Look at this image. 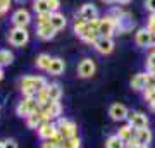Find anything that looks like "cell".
I'll list each match as a JSON object with an SVG mask.
<instances>
[{
  "label": "cell",
  "mask_w": 155,
  "mask_h": 148,
  "mask_svg": "<svg viewBox=\"0 0 155 148\" xmlns=\"http://www.w3.org/2000/svg\"><path fill=\"white\" fill-rule=\"evenodd\" d=\"M47 79L43 76H24L21 77L19 81V86H21L22 97L24 98H36V95L47 88Z\"/></svg>",
  "instance_id": "cell-1"
},
{
  "label": "cell",
  "mask_w": 155,
  "mask_h": 148,
  "mask_svg": "<svg viewBox=\"0 0 155 148\" xmlns=\"http://www.w3.org/2000/svg\"><path fill=\"white\" fill-rule=\"evenodd\" d=\"M7 40H9V43L12 47H17V48H21L24 45L29 41V31L26 28H19V26H14L9 31L7 35Z\"/></svg>",
  "instance_id": "cell-2"
},
{
  "label": "cell",
  "mask_w": 155,
  "mask_h": 148,
  "mask_svg": "<svg viewBox=\"0 0 155 148\" xmlns=\"http://www.w3.org/2000/svg\"><path fill=\"white\" fill-rule=\"evenodd\" d=\"M36 110H40L38 100L36 98H22L16 107V114L19 115V117H24V119H26L28 115H31L33 112H36Z\"/></svg>",
  "instance_id": "cell-3"
},
{
  "label": "cell",
  "mask_w": 155,
  "mask_h": 148,
  "mask_svg": "<svg viewBox=\"0 0 155 148\" xmlns=\"http://www.w3.org/2000/svg\"><path fill=\"white\" fill-rule=\"evenodd\" d=\"M55 126H57V131L62 134L64 140H67V138L76 136L78 134V126L71 121V119H67V117H59L57 122H55Z\"/></svg>",
  "instance_id": "cell-4"
},
{
  "label": "cell",
  "mask_w": 155,
  "mask_h": 148,
  "mask_svg": "<svg viewBox=\"0 0 155 148\" xmlns=\"http://www.w3.org/2000/svg\"><path fill=\"white\" fill-rule=\"evenodd\" d=\"M11 22H12V26L28 28V26H29V22H31V14H29L28 9H24V7H19V9H16V11L12 12Z\"/></svg>",
  "instance_id": "cell-5"
},
{
  "label": "cell",
  "mask_w": 155,
  "mask_h": 148,
  "mask_svg": "<svg viewBox=\"0 0 155 148\" xmlns=\"http://www.w3.org/2000/svg\"><path fill=\"white\" fill-rule=\"evenodd\" d=\"M41 110V114H43L45 121H52V119H59V117H62V105L61 102H48V104L45 105Z\"/></svg>",
  "instance_id": "cell-6"
},
{
  "label": "cell",
  "mask_w": 155,
  "mask_h": 148,
  "mask_svg": "<svg viewBox=\"0 0 155 148\" xmlns=\"http://www.w3.org/2000/svg\"><path fill=\"white\" fill-rule=\"evenodd\" d=\"M97 71V64H95L93 59H83V61L79 62V66H78V76L86 79V77H91Z\"/></svg>",
  "instance_id": "cell-7"
},
{
  "label": "cell",
  "mask_w": 155,
  "mask_h": 148,
  "mask_svg": "<svg viewBox=\"0 0 155 148\" xmlns=\"http://www.w3.org/2000/svg\"><path fill=\"white\" fill-rule=\"evenodd\" d=\"M127 121H129V126L133 127L134 131L136 129H145L148 127V117L143 114V112H131L127 115Z\"/></svg>",
  "instance_id": "cell-8"
},
{
  "label": "cell",
  "mask_w": 155,
  "mask_h": 148,
  "mask_svg": "<svg viewBox=\"0 0 155 148\" xmlns=\"http://www.w3.org/2000/svg\"><path fill=\"white\" fill-rule=\"evenodd\" d=\"M38 131V136H40V140H43V141H48V140H52V138L55 136L57 133V126H55V122H52V121H47V122H43L41 126L36 129Z\"/></svg>",
  "instance_id": "cell-9"
},
{
  "label": "cell",
  "mask_w": 155,
  "mask_h": 148,
  "mask_svg": "<svg viewBox=\"0 0 155 148\" xmlns=\"http://www.w3.org/2000/svg\"><path fill=\"white\" fill-rule=\"evenodd\" d=\"M93 47H95V50H97L100 55H109L112 50H114V40L98 36V38L93 41Z\"/></svg>",
  "instance_id": "cell-10"
},
{
  "label": "cell",
  "mask_w": 155,
  "mask_h": 148,
  "mask_svg": "<svg viewBox=\"0 0 155 148\" xmlns=\"http://www.w3.org/2000/svg\"><path fill=\"white\" fill-rule=\"evenodd\" d=\"M150 79H152V74H148V72H140V74H136L131 79V88L136 90V91H143L145 88L148 86Z\"/></svg>",
  "instance_id": "cell-11"
},
{
  "label": "cell",
  "mask_w": 155,
  "mask_h": 148,
  "mask_svg": "<svg viewBox=\"0 0 155 148\" xmlns=\"http://www.w3.org/2000/svg\"><path fill=\"white\" fill-rule=\"evenodd\" d=\"M78 17L83 19V21H93V19H98V11L93 4H84L78 11Z\"/></svg>",
  "instance_id": "cell-12"
},
{
  "label": "cell",
  "mask_w": 155,
  "mask_h": 148,
  "mask_svg": "<svg viewBox=\"0 0 155 148\" xmlns=\"http://www.w3.org/2000/svg\"><path fill=\"white\" fill-rule=\"evenodd\" d=\"M134 41H136V45L141 47V48L152 47V33H150L147 28H141V29H138L136 35H134Z\"/></svg>",
  "instance_id": "cell-13"
},
{
  "label": "cell",
  "mask_w": 155,
  "mask_h": 148,
  "mask_svg": "<svg viewBox=\"0 0 155 148\" xmlns=\"http://www.w3.org/2000/svg\"><path fill=\"white\" fill-rule=\"evenodd\" d=\"M109 115H110L114 121H124V119H127L129 112H127L126 105L114 104V105H110V109H109Z\"/></svg>",
  "instance_id": "cell-14"
},
{
  "label": "cell",
  "mask_w": 155,
  "mask_h": 148,
  "mask_svg": "<svg viewBox=\"0 0 155 148\" xmlns=\"http://www.w3.org/2000/svg\"><path fill=\"white\" fill-rule=\"evenodd\" d=\"M64 71H66V62L62 61L61 57H52L47 72H48L50 76H61Z\"/></svg>",
  "instance_id": "cell-15"
},
{
  "label": "cell",
  "mask_w": 155,
  "mask_h": 148,
  "mask_svg": "<svg viewBox=\"0 0 155 148\" xmlns=\"http://www.w3.org/2000/svg\"><path fill=\"white\" fill-rule=\"evenodd\" d=\"M57 35V31L52 28V24H40V26H36V36H38L40 40H43V41H48V40H52L54 36Z\"/></svg>",
  "instance_id": "cell-16"
},
{
  "label": "cell",
  "mask_w": 155,
  "mask_h": 148,
  "mask_svg": "<svg viewBox=\"0 0 155 148\" xmlns=\"http://www.w3.org/2000/svg\"><path fill=\"white\" fill-rule=\"evenodd\" d=\"M43 122H47V121H45L41 110H36V112H33L31 115L26 117V124H28V127H31V129H38Z\"/></svg>",
  "instance_id": "cell-17"
},
{
  "label": "cell",
  "mask_w": 155,
  "mask_h": 148,
  "mask_svg": "<svg viewBox=\"0 0 155 148\" xmlns=\"http://www.w3.org/2000/svg\"><path fill=\"white\" fill-rule=\"evenodd\" d=\"M50 24H52V28L55 29V31H61V29H64V28L67 26V19L64 14H61V12H54L52 14V19H50Z\"/></svg>",
  "instance_id": "cell-18"
},
{
  "label": "cell",
  "mask_w": 155,
  "mask_h": 148,
  "mask_svg": "<svg viewBox=\"0 0 155 148\" xmlns=\"http://www.w3.org/2000/svg\"><path fill=\"white\" fill-rule=\"evenodd\" d=\"M47 93H48V98L50 102H59L62 97V88L59 83H50L47 84Z\"/></svg>",
  "instance_id": "cell-19"
},
{
  "label": "cell",
  "mask_w": 155,
  "mask_h": 148,
  "mask_svg": "<svg viewBox=\"0 0 155 148\" xmlns=\"http://www.w3.org/2000/svg\"><path fill=\"white\" fill-rule=\"evenodd\" d=\"M134 140L140 143V145H148L152 141V131H150L148 127H145V129H136L134 131Z\"/></svg>",
  "instance_id": "cell-20"
},
{
  "label": "cell",
  "mask_w": 155,
  "mask_h": 148,
  "mask_svg": "<svg viewBox=\"0 0 155 148\" xmlns=\"http://www.w3.org/2000/svg\"><path fill=\"white\" fill-rule=\"evenodd\" d=\"M50 61H52V57L48 54H40L36 57V61H35V66L38 67L40 71H47L50 66Z\"/></svg>",
  "instance_id": "cell-21"
},
{
  "label": "cell",
  "mask_w": 155,
  "mask_h": 148,
  "mask_svg": "<svg viewBox=\"0 0 155 148\" xmlns=\"http://www.w3.org/2000/svg\"><path fill=\"white\" fill-rule=\"evenodd\" d=\"M12 62H14V54H12L11 50H7V48L0 50V67L11 66Z\"/></svg>",
  "instance_id": "cell-22"
},
{
  "label": "cell",
  "mask_w": 155,
  "mask_h": 148,
  "mask_svg": "<svg viewBox=\"0 0 155 148\" xmlns=\"http://www.w3.org/2000/svg\"><path fill=\"white\" fill-rule=\"evenodd\" d=\"M124 146H126V143L122 141L117 134L109 136L107 138V141H105V148H124Z\"/></svg>",
  "instance_id": "cell-23"
},
{
  "label": "cell",
  "mask_w": 155,
  "mask_h": 148,
  "mask_svg": "<svg viewBox=\"0 0 155 148\" xmlns=\"http://www.w3.org/2000/svg\"><path fill=\"white\" fill-rule=\"evenodd\" d=\"M117 136L121 138L124 143H127L131 138L134 136V134H133V127L129 126V124H127V126H124V127H121V129H119V133H117Z\"/></svg>",
  "instance_id": "cell-24"
},
{
  "label": "cell",
  "mask_w": 155,
  "mask_h": 148,
  "mask_svg": "<svg viewBox=\"0 0 155 148\" xmlns=\"http://www.w3.org/2000/svg\"><path fill=\"white\" fill-rule=\"evenodd\" d=\"M64 146L67 148H81V138L78 136H71V138H67V140H64V143H62Z\"/></svg>",
  "instance_id": "cell-25"
},
{
  "label": "cell",
  "mask_w": 155,
  "mask_h": 148,
  "mask_svg": "<svg viewBox=\"0 0 155 148\" xmlns=\"http://www.w3.org/2000/svg\"><path fill=\"white\" fill-rule=\"evenodd\" d=\"M33 9H35L36 14H41V12L48 11V4H47V0H35L33 2Z\"/></svg>",
  "instance_id": "cell-26"
},
{
  "label": "cell",
  "mask_w": 155,
  "mask_h": 148,
  "mask_svg": "<svg viewBox=\"0 0 155 148\" xmlns=\"http://www.w3.org/2000/svg\"><path fill=\"white\" fill-rule=\"evenodd\" d=\"M50 19H52V12L50 11L41 12V14H36V26H40V24H48Z\"/></svg>",
  "instance_id": "cell-27"
},
{
  "label": "cell",
  "mask_w": 155,
  "mask_h": 148,
  "mask_svg": "<svg viewBox=\"0 0 155 148\" xmlns=\"http://www.w3.org/2000/svg\"><path fill=\"white\" fill-rule=\"evenodd\" d=\"M147 72L152 74V76H155V50L148 55V59H147Z\"/></svg>",
  "instance_id": "cell-28"
},
{
  "label": "cell",
  "mask_w": 155,
  "mask_h": 148,
  "mask_svg": "<svg viewBox=\"0 0 155 148\" xmlns=\"http://www.w3.org/2000/svg\"><path fill=\"white\" fill-rule=\"evenodd\" d=\"M11 4H12V0H0V17L9 12V9H11Z\"/></svg>",
  "instance_id": "cell-29"
},
{
  "label": "cell",
  "mask_w": 155,
  "mask_h": 148,
  "mask_svg": "<svg viewBox=\"0 0 155 148\" xmlns=\"http://www.w3.org/2000/svg\"><path fill=\"white\" fill-rule=\"evenodd\" d=\"M48 4V11L54 14V12H59V7H61V0H47Z\"/></svg>",
  "instance_id": "cell-30"
},
{
  "label": "cell",
  "mask_w": 155,
  "mask_h": 148,
  "mask_svg": "<svg viewBox=\"0 0 155 148\" xmlns=\"http://www.w3.org/2000/svg\"><path fill=\"white\" fill-rule=\"evenodd\" d=\"M147 29H148V31H150L152 35L155 33V14H152V16H150L148 24H147Z\"/></svg>",
  "instance_id": "cell-31"
},
{
  "label": "cell",
  "mask_w": 155,
  "mask_h": 148,
  "mask_svg": "<svg viewBox=\"0 0 155 148\" xmlns=\"http://www.w3.org/2000/svg\"><path fill=\"white\" fill-rule=\"evenodd\" d=\"M4 146H5V148H17V143H16V140L9 138V140H5V141H4Z\"/></svg>",
  "instance_id": "cell-32"
},
{
  "label": "cell",
  "mask_w": 155,
  "mask_h": 148,
  "mask_svg": "<svg viewBox=\"0 0 155 148\" xmlns=\"http://www.w3.org/2000/svg\"><path fill=\"white\" fill-rule=\"evenodd\" d=\"M145 5H147V9H148L152 14H155V0H147Z\"/></svg>",
  "instance_id": "cell-33"
},
{
  "label": "cell",
  "mask_w": 155,
  "mask_h": 148,
  "mask_svg": "<svg viewBox=\"0 0 155 148\" xmlns=\"http://www.w3.org/2000/svg\"><path fill=\"white\" fill-rule=\"evenodd\" d=\"M41 148H59L55 145V143H52V141H43L41 143Z\"/></svg>",
  "instance_id": "cell-34"
},
{
  "label": "cell",
  "mask_w": 155,
  "mask_h": 148,
  "mask_svg": "<svg viewBox=\"0 0 155 148\" xmlns=\"http://www.w3.org/2000/svg\"><path fill=\"white\" fill-rule=\"evenodd\" d=\"M14 2H16L17 5H22V4H26V2H28V0H14Z\"/></svg>",
  "instance_id": "cell-35"
},
{
  "label": "cell",
  "mask_w": 155,
  "mask_h": 148,
  "mask_svg": "<svg viewBox=\"0 0 155 148\" xmlns=\"http://www.w3.org/2000/svg\"><path fill=\"white\" fill-rule=\"evenodd\" d=\"M116 2H119V4H122V5H124V4H129L131 0H116Z\"/></svg>",
  "instance_id": "cell-36"
},
{
  "label": "cell",
  "mask_w": 155,
  "mask_h": 148,
  "mask_svg": "<svg viewBox=\"0 0 155 148\" xmlns=\"http://www.w3.org/2000/svg\"><path fill=\"white\" fill-rule=\"evenodd\" d=\"M150 109L155 112V100H152V102H150Z\"/></svg>",
  "instance_id": "cell-37"
},
{
  "label": "cell",
  "mask_w": 155,
  "mask_h": 148,
  "mask_svg": "<svg viewBox=\"0 0 155 148\" xmlns=\"http://www.w3.org/2000/svg\"><path fill=\"white\" fill-rule=\"evenodd\" d=\"M2 79H4V69L0 67V81H2Z\"/></svg>",
  "instance_id": "cell-38"
},
{
  "label": "cell",
  "mask_w": 155,
  "mask_h": 148,
  "mask_svg": "<svg viewBox=\"0 0 155 148\" xmlns=\"http://www.w3.org/2000/svg\"><path fill=\"white\" fill-rule=\"evenodd\" d=\"M102 2H105V4H114L116 0H102Z\"/></svg>",
  "instance_id": "cell-39"
},
{
  "label": "cell",
  "mask_w": 155,
  "mask_h": 148,
  "mask_svg": "<svg viewBox=\"0 0 155 148\" xmlns=\"http://www.w3.org/2000/svg\"><path fill=\"white\" fill-rule=\"evenodd\" d=\"M0 148H5V146H4V141H0Z\"/></svg>",
  "instance_id": "cell-40"
},
{
  "label": "cell",
  "mask_w": 155,
  "mask_h": 148,
  "mask_svg": "<svg viewBox=\"0 0 155 148\" xmlns=\"http://www.w3.org/2000/svg\"><path fill=\"white\" fill-rule=\"evenodd\" d=\"M59 148H67V146H64V145H61V146H59Z\"/></svg>",
  "instance_id": "cell-41"
},
{
  "label": "cell",
  "mask_w": 155,
  "mask_h": 148,
  "mask_svg": "<svg viewBox=\"0 0 155 148\" xmlns=\"http://www.w3.org/2000/svg\"><path fill=\"white\" fill-rule=\"evenodd\" d=\"M124 148H127V146H124Z\"/></svg>",
  "instance_id": "cell-42"
},
{
  "label": "cell",
  "mask_w": 155,
  "mask_h": 148,
  "mask_svg": "<svg viewBox=\"0 0 155 148\" xmlns=\"http://www.w3.org/2000/svg\"><path fill=\"white\" fill-rule=\"evenodd\" d=\"M0 107H2V105H0Z\"/></svg>",
  "instance_id": "cell-43"
}]
</instances>
